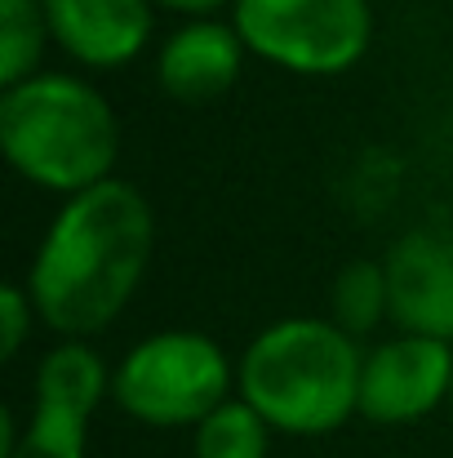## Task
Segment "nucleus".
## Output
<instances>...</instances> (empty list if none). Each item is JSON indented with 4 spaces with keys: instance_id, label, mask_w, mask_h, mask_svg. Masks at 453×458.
Returning <instances> with one entry per match:
<instances>
[{
    "instance_id": "4468645a",
    "label": "nucleus",
    "mask_w": 453,
    "mask_h": 458,
    "mask_svg": "<svg viewBox=\"0 0 453 458\" xmlns=\"http://www.w3.org/2000/svg\"><path fill=\"white\" fill-rule=\"evenodd\" d=\"M31 320H36V303L27 294V285H4L0 290V356L13 360L31 334Z\"/></svg>"
},
{
    "instance_id": "6e6552de",
    "label": "nucleus",
    "mask_w": 453,
    "mask_h": 458,
    "mask_svg": "<svg viewBox=\"0 0 453 458\" xmlns=\"http://www.w3.org/2000/svg\"><path fill=\"white\" fill-rule=\"evenodd\" d=\"M391 320L400 334L453 343V227H414L387 259Z\"/></svg>"
},
{
    "instance_id": "f03ea898",
    "label": "nucleus",
    "mask_w": 453,
    "mask_h": 458,
    "mask_svg": "<svg viewBox=\"0 0 453 458\" xmlns=\"http://www.w3.org/2000/svg\"><path fill=\"white\" fill-rule=\"evenodd\" d=\"M360 338L320 316L267 325L236 360L240 396L285 437H329L360 414Z\"/></svg>"
},
{
    "instance_id": "20e7f679",
    "label": "nucleus",
    "mask_w": 453,
    "mask_h": 458,
    "mask_svg": "<svg viewBox=\"0 0 453 458\" xmlns=\"http://www.w3.org/2000/svg\"><path fill=\"white\" fill-rule=\"evenodd\" d=\"M236 369L200 329H160L112 369V401L147 428H196L231 401Z\"/></svg>"
},
{
    "instance_id": "1a4fd4ad",
    "label": "nucleus",
    "mask_w": 453,
    "mask_h": 458,
    "mask_svg": "<svg viewBox=\"0 0 453 458\" xmlns=\"http://www.w3.org/2000/svg\"><path fill=\"white\" fill-rule=\"evenodd\" d=\"M40 4L58 49L94 72L134 63L151 40V0H40Z\"/></svg>"
},
{
    "instance_id": "2eb2a0df",
    "label": "nucleus",
    "mask_w": 453,
    "mask_h": 458,
    "mask_svg": "<svg viewBox=\"0 0 453 458\" xmlns=\"http://www.w3.org/2000/svg\"><path fill=\"white\" fill-rule=\"evenodd\" d=\"M160 9H173V13H187V18H214L222 4H236V0H151Z\"/></svg>"
},
{
    "instance_id": "ddd939ff",
    "label": "nucleus",
    "mask_w": 453,
    "mask_h": 458,
    "mask_svg": "<svg viewBox=\"0 0 453 458\" xmlns=\"http://www.w3.org/2000/svg\"><path fill=\"white\" fill-rule=\"evenodd\" d=\"M49 22L40 0H0V85H18L36 76V63L45 54Z\"/></svg>"
},
{
    "instance_id": "f8f14e48",
    "label": "nucleus",
    "mask_w": 453,
    "mask_h": 458,
    "mask_svg": "<svg viewBox=\"0 0 453 458\" xmlns=\"http://www.w3.org/2000/svg\"><path fill=\"white\" fill-rule=\"evenodd\" d=\"M329 307H333V325L347 329L351 338H365L373 334L387 316H391V294H387V267L373 263V259H356L347 263L338 276H333V294H329Z\"/></svg>"
},
{
    "instance_id": "7ed1b4c3",
    "label": "nucleus",
    "mask_w": 453,
    "mask_h": 458,
    "mask_svg": "<svg viewBox=\"0 0 453 458\" xmlns=\"http://www.w3.org/2000/svg\"><path fill=\"white\" fill-rule=\"evenodd\" d=\"M0 152L27 182L67 200L112 178L121 121L98 85L36 72L0 94Z\"/></svg>"
},
{
    "instance_id": "39448f33",
    "label": "nucleus",
    "mask_w": 453,
    "mask_h": 458,
    "mask_svg": "<svg viewBox=\"0 0 453 458\" xmlns=\"http://www.w3.org/2000/svg\"><path fill=\"white\" fill-rule=\"evenodd\" d=\"M231 22L245 49L298 76H338L369 54V0H236Z\"/></svg>"
},
{
    "instance_id": "423d86ee",
    "label": "nucleus",
    "mask_w": 453,
    "mask_h": 458,
    "mask_svg": "<svg viewBox=\"0 0 453 458\" xmlns=\"http://www.w3.org/2000/svg\"><path fill=\"white\" fill-rule=\"evenodd\" d=\"M112 392V374L89 343L63 338L36 369L31 414L4 458H85L89 419Z\"/></svg>"
},
{
    "instance_id": "f257e3e1",
    "label": "nucleus",
    "mask_w": 453,
    "mask_h": 458,
    "mask_svg": "<svg viewBox=\"0 0 453 458\" xmlns=\"http://www.w3.org/2000/svg\"><path fill=\"white\" fill-rule=\"evenodd\" d=\"M151 245L155 214L134 182L107 178L67 196L27 272L36 316L58 338L85 343L103 334L138 294Z\"/></svg>"
},
{
    "instance_id": "0eeeda50",
    "label": "nucleus",
    "mask_w": 453,
    "mask_h": 458,
    "mask_svg": "<svg viewBox=\"0 0 453 458\" xmlns=\"http://www.w3.org/2000/svg\"><path fill=\"white\" fill-rule=\"evenodd\" d=\"M453 343L396 334L365 352L360 365V419L378 428H405L449 405Z\"/></svg>"
},
{
    "instance_id": "9b49d317",
    "label": "nucleus",
    "mask_w": 453,
    "mask_h": 458,
    "mask_svg": "<svg viewBox=\"0 0 453 458\" xmlns=\"http://www.w3.org/2000/svg\"><path fill=\"white\" fill-rule=\"evenodd\" d=\"M191 450L196 458H267L272 423L245 396H231L191 428Z\"/></svg>"
},
{
    "instance_id": "9d476101",
    "label": "nucleus",
    "mask_w": 453,
    "mask_h": 458,
    "mask_svg": "<svg viewBox=\"0 0 453 458\" xmlns=\"http://www.w3.org/2000/svg\"><path fill=\"white\" fill-rule=\"evenodd\" d=\"M245 40L236 22L222 18H187L164 36L155 54V81L173 103H214L222 98L245 67Z\"/></svg>"
},
{
    "instance_id": "dca6fc26",
    "label": "nucleus",
    "mask_w": 453,
    "mask_h": 458,
    "mask_svg": "<svg viewBox=\"0 0 453 458\" xmlns=\"http://www.w3.org/2000/svg\"><path fill=\"white\" fill-rule=\"evenodd\" d=\"M445 410H449V423H453V392H449V405H445Z\"/></svg>"
}]
</instances>
